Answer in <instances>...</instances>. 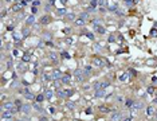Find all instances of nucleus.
Instances as JSON below:
<instances>
[{"label":"nucleus","mask_w":157,"mask_h":121,"mask_svg":"<svg viewBox=\"0 0 157 121\" xmlns=\"http://www.w3.org/2000/svg\"><path fill=\"white\" fill-rule=\"evenodd\" d=\"M22 34H23V36H28V34H30V28H28V26L24 27V28L22 30Z\"/></svg>","instance_id":"nucleus-32"},{"label":"nucleus","mask_w":157,"mask_h":121,"mask_svg":"<svg viewBox=\"0 0 157 121\" xmlns=\"http://www.w3.org/2000/svg\"><path fill=\"white\" fill-rule=\"evenodd\" d=\"M15 1H16V3H19V1H22V0H15Z\"/></svg>","instance_id":"nucleus-62"},{"label":"nucleus","mask_w":157,"mask_h":121,"mask_svg":"<svg viewBox=\"0 0 157 121\" xmlns=\"http://www.w3.org/2000/svg\"><path fill=\"white\" fill-rule=\"evenodd\" d=\"M66 106L69 108V109H71V110H73L74 108H75V105H74L73 102H71V101H69V102H67V104H66Z\"/></svg>","instance_id":"nucleus-36"},{"label":"nucleus","mask_w":157,"mask_h":121,"mask_svg":"<svg viewBox=\"0 0 157 121\" xmlns=\"http://www.w3.org/2000/svg\"><path fill=\"white\" fill-rule=\"evenodd\" d=\"M67 19H69V20H73V22H75L77 16H75V14H73V12H70V14H67Z\"/></svg>","instance_id":"nucleus-30"},{"label":"nucleus","mask_w":157,"mask_h":121,"mask_svg":"<svg viewBox=\"0 0 157 121\" xmlns=\"http://www.w3.org/2000/svg\"><path fill=\"white\" fill-rule=\"evenodd\" d=\"M85 23H86V20L81 19V17H77V19H75V22H74V26L81 27V26H85Z\"/></svg>","instance_id":"nucleus-16"},{"label":"nucleus","mask_w":157,"mask_h":121,"mask_svg":"<svg viewBox=\"0 0 157 121\" xmlns=\"http://www.w3.org/2000/svg\"><path fill=\"white\" fill-rule=\"evenodd\" d=\"M17 67H19L20 70H26V66H24L23 63H19V66H17Z\"/></svg>","instance_id":"nucleus-48"},{"label":"nucleus","mask_w":157,"mask_h":121,"mask_svg":"<svg viewBox=\"0 0 157 121\" xmlns=\"http://www.w3.org/2000/svg\"><path fill=\"white\" fill-rule=\"evenodd\" d=\"M128 74H129V75H133V77H134L137 73H136V70H134V69H130V70H128Z\"/></svg>","instance_id":"nucleus-39"},{"label":"nucleus","mask_w":157,"mask_h":121,"mask_svg":"<svg viewBox=\"0 0 157 121\" xmlns=\"http://www.w3.org/2000/svg\"><path fill=\"white\" fill-rule=\"evenodd\" d=\"M35 23V15L34 14H31V15H28L27 16V19H26V26H32V24Z\"/></svg>","instance_id":"nucleus-8"},{"label":"nucleus","mask_w":157,"mask_h":121,"mask_svg":"<svg viewBox=\"0 0 157 121\" xmlns=\"http://www.w3.org/2000/svg\"><path fill=\"white\" fill-rule=\"evenodd\" d=\"M156 114V109L153 106H148L146 108V116H154Z\"/></svg>","instance_id":"nucleus-17"},{"label":"nucleus","mask_w":157,"mask_h":121,"mask_svg":"<svg viewBox=\"0 0 157 121\" xmlns=\"http://www.w3.org/2000/svg\"><path fill=\"white\" fill-rule=\"evenodd\" d=\"M50 75H51V81H61V78H62L63 74H62V71L59 69H54Z\"/></svg>","instance_id":"nucleus-4"},{"label":"nucleus","mask_w":157,"mask_h":121,"mask_svg":"<svg viewBox=\"0 0 157 121\" xmlns=\"http://www.w3.org/2000/svg\"><path fill=\"white\" fill-rule=\"evenodd\" d=\"M73 94H74V90L73 89H67V95H69V97H71Z\"/></svg>","instance_id":"nucleus-42"},{"label":"nucleus","mask_w":157,"mask_h":121,"mask_svg":"<svg viewBox=\"0 0 157 121\" xmlns=\"http://www.w3.org/2000/svg\"><path fill=\"white\" fill-rule=\"evenodd\" d=\"M44 9H46L47 12H50V11H51V4L48 3V4H47V6H46V7H44Z\"/></svg>","instance_id":"nucleus-45"},{"label":"nucleus","mask_w":157,"mask_h":121,"mask_svg":"<svg viewBox=\"0 0 157 121\" xmlns=\"http://www.w3.org/2000/svg\"><path fill=\"white\" fill-rule=\"evenodd\" d=\"M91 23L93 24H101V20L99 19H91Z\"/></svg>","instance_id":"nucleus-40"},{"label":"nucleus","mask_w":157,"mask_h":121,"mask_svg":"<svg viewBox=\"0 0 157 121\" xmlns=\"http://www.w3.org/2000/svg\"><path fill=\"white\" fill-rule=\"evenodd\" d=\"M36 11H38V8H36V7H32V14H36Z\"/></svg>","instance_id":"nucleus-50"},{"label":"nucleus","mask_w":157,"mask_h":121,"mask_svg":"<svg viewBox=\"0 0 157 121\" xmlns=\"http://www.w3.org/2000/svg\"><path fill=\"white\" fill-rule=\"evenodd\" d=\"M78 17H81V19H83V20H87V17H89V12H86V11L82 12V14L79 15Z\"/></svg>","instance_id":"nucleus-33"},{"label":"nucleus","mask_w":157,"mask_h":121,"mask_svg":"<svg viewBox=\"0 0 157 121\" xmlns=\"http://www.w3.org/2000/svg\"><path fill=\"white\" fill-rule=\"evenodd\" d=\"M24 97H26L27 100H34V98H36L34 94H32V93H30V92H28V93H26V94H24Z\"/></svg>","instance_id":"nucleus-34"},{"label":"nucleus","mask_w":157,"mask_h":121,"mask_svg":"<svg viewBox=\"0 0 157 121\" xmlns=\"http://www.w3.org/2000/svg\"><path fill=\"white\" fill-rule=\"evenodd\" d=\"M32 106H34V109H36V110H39V112H43V109H42V106L40 105H39V102H36V101H35L34 104H32Z\"/></svg>","instance_id":"nucleus-27"},{"label":"nucleus","mask_w":157,"mask_h":121,"mask_svg":"<svg viewBox=\"0 0 157 121\" xmlns=\"http://www.w3.org/2000/svg\"><path fill=\"white\" fill-rule=\"evenodd\" d=\"M93 65H94V66H97V67L103 66V59H101V58H94V59H93Z\"/></svg>","instance_id":"nucleus-12"},{"label":"nucleus","mask_w":157,"mask_h":121,"mask_svg":"<svg viewBox=\"0 0 157 121\" xmlns=\"http://www.w3.org/2000/svg\"><path fill=\"white\" fill-rule=\"evenodd\" d=\"M44 98H46V95H44V94H38L35 100H36V102H39V104H40V102H43Z\"/></svg>","instance_id":"nucleus-26"},{"label":"nucleus","mask_w":157,"mask_h":121,"mask_svg":"<svg viewBox=\"0 0 157 121\" xmlns=\"http://www.w3.org/2000/svg\"><path fill=\"white\" fill-rule=\"evenodd\" d=\"M133 105H134V101L132 100V98H126V101H125V108H133Z\"/></svg>","instance_id":"nucleus-18"},{"label":"nucleus","mask_w":157,"mask_h":121,"mask_svg":"<svg viewBox=\"0 0 157 121\" xmlns=\"http://www.w3.org/2000/svg\"><path fill=\"white\" fill-rule=\"evenodd\" d=\"M22 60H23L24 63H27V62H30V60H31V55H30L28 52H26V54L23 55V58H22Z\"/></svg>","instance_id":"nucleus-24"},{"label":"nucleus","mask_w":157,"mask_h":121,"mask_svg":"<svg viewBox=\"0 0 157 121\" xmlns=\"http://www.w3.org/2000/svg\"><path fill=\"white\" fill-rule=\"evenodd\" d=\"M44 95H46V98H47V100H51V98H52V95H54V90H47V92H46V94H44Z\"/></svg>","instance_id":"nucleus-29"},{"label":"nucleus","mask_w":157,"mask_h":121,"mask_svg":"<svg viewBox=\"0 0 157 121\" xmlns=\"http://www.w3.org/2000/svg\"><path fill=\"white\" fill-rule=\"evenodd\" d=\"M86 113H87V114H91V109H90V108H89V109L86 110Z\"/></svg>","instance_id":"nucleus-59"},{"label":"nucleus","mask_w":157,"mask_h":121,"mask_svg":"<svg viewBox=\"0 0 157 121\" xmlns=\"http://www.w3.org/2000/svg\"><path fill=\"white\" fill-rule=\"evenodd\" d=\"M70 31H71V28H70V27H67V28H64V30H63L64 34H70Z\"/></svg>","instance_id":"nucleus-47"},{"label":"nucleus","mask_w":157,"mask_h":121,"mask_svg":"<svg viewBox=\"0 0 157 121\" xmlns=\"http://www.w3.org/2000/svg\"><path fill=\"white\" fill-rule=\"evenodd\" d=\"M124 1H125V4H126V6H129V7H132L134 4L133 0H124Z\"/></svg>","instance_id":"nucleus-38"},{"label":"nucleus","mask_w":157,"mask_h":121,"mask_svg":"<svg viewBox=\"0 0 157 121\" xmlns=\"http://www.w3.org/2000/svg\"><path fill=\"white\" fill-rule=\"evenodd\" d=\"M20 3H22V6H23V7H26V6H27V1H26V0H22Z\"/></svg>","instance_id":"nucleus-51"},{"label":"nucleus","mask_w":157,"mask_h":121,"mask_svg":"<svg viewBox=\"0 0 157 121\" xmlns=\"http://www.w3.org/2000/svg\"><path fill=\"white\" fill-rule=\"evenodd\" d=\"M15 114L14 110H3V113H1V117L4 118H12V116Z\"/></svg>","instance_id":"nucleus-11"},{"label":"nucleus","mask_w":157,"mask_h":121,"mask_svg":"<svg viewBox=\"0 0 157 121\" xmlns=\"http://www.w3.org/2000/svg\"><path fill=\"white\" fill-rule=\"evenodd\" d=\"M22 112L26 113V114H28V113L31 112V104H23V106H22Z\"/></svg>","instance_id":"nucleus-13"},{"label":"nucleus","mask_w":157,"mask_h":121,"mask_svg":"<svg viewBox=\"0 0 157 121\" xmlns=\"http://www.w3.org/2000/svg\"><path fill=\"white\" fill-rule=\"evenodd\" d=\"M1 121H12V118H4V117H1Z\"/></svg>","instance_id":"nucleus-54"},{"label":"nucleus","mask_w":157,"mask_h":121,"mask_svg":"<svg viewBox=\"0 0 157 121\" xmlns=\"http://www.w3.org/2000/svg\"><path fill=\"white\" fill-rule=\"evenodd\" d=\"M22 38H24V36H23V34H19V32H14V39L16 40V42H19V40H20Z\"/></svg>","instance_id":"nucleus-25"},{"label":"nucleus","mask_w":157,"mask_h":121,"mask_svg":"<svg viewBox=\"0 0 157 121\" xmlns=\"http://www.w3.org/2000/svg\"><path fill=\"white\" fill-rule=\"evenodd\" d=\"M153 92H154V87L153 86L148 87V93H149V94H153Z\"/></svg>","instance_id":"nucleus-46"},{"label":"nucleus","mask_w":157,"mask_h":121,"mask_svg":"<svg viewBox=\"0 0 157 121\" xmlns=\"http://www.w3.org/2000/svg\"><path fill=\"white\" fill-rule=\"evenodd\" d=\"M110 86V82H108V81H102V82H97V84L93 85V89L94 90H99V89H106V87Z\"/></svg>","instance_id":"nucleus-1"},{"label":"nucleus","mask_w":157,"mask_h":121,"mask_svg":"<svg viewBox=\"0 0 157 121\" xmlns=\"http://www.w3.org/2000/svg\"><path fill=\"white\" fill-rule=\"evenodd\" d=\"M24 16H26V15H24V14H23V12H22V14H20V15H19V19H23V17H24Z\"/></svg>","instance_id":"nucleus-56"},{"label":"nucleus","mask_w":157,"mask_h":121,"mask_svg":"<svg viewBox=\"0 0 157 121\" xmlns=\"http://www.w3.org/2000/svg\"><path fill=\"white\" fill-rule=\"evenodd\" d=\"M42 81H43V82H47V81H51V75H47L46 73H43V74H42Z\"/></svg>","instance_id":"nucleus-28"},{"label":"nucleus","mask_w":157,"mask_h":121,"mask_svg":"<svg viewBox=\"0 0 157 121\" xmlns=\"http://www.w3.org/2000/svg\"><path fill=\"white\" fill-rule=\"evenodd\" d=\"M61 82H62V84H71V75H70V74H67V73H66V74H63V75H62V78H61Z\"/></svg>","instance_id":"nucleus-7"},{"label":"nucleus","mask_w":157,"mask_h":121,"mask_svg":"<svg viewBox=\"0 0 157 121\" xmlns=\"http://www.w3.org/2000/svg\"><path fill=\"white\" fill-rule=\"evenodd\" d=\"M99 109H101V112H110V109H109V108H105V106H101Z\"/></svg>","instance_id":"nucleus-44"},{"label":"nucleus","mask_w":157,"mask_h":121,"mask_svg":"<svg viewBox=\"0 0 157 121\" xmlns=\"http://www.w3.org/2000/svg\"><path fill=\"white\" fill-rule=\"evenodd\" d=\"M15 102H6V104L3 105V110H14L15 109Z\"/></svg>","instance_id":"nucleus-9"},{"label":"nucleus","mask_w":157,"mask_h":121,"mask_svg":"<svg viewBox=\"0 0 157 121\" xmlns=\"http://www.w3.org/2000/svg\"><path fill=\"white\" fill-rule=\"evenodd\" d=\"M154 118H156V120H157V112H156V114H154Z\"/></svg>","instance_id":"nucleus-61"},{"label":"nucleus","mask_w":157,"mask_h":121,"mask_svg":"<svg viewBox=\"0 0 157 121\" xmlns=\"http://www.w3.org/2000/svg\"><path fill=\"white\" fill-rule=\"evenodd\" d=\"M38 6H40V1L39 0H35L34 3H32V7H38Z\"/></svg>","instance_id":"nucleus-43"},{"label":"nucleus","mask_w":157,"mask_h":121,"mask_svg":"<svg viewBox=\"0 0 157 121\" xmlns=\"http://www.w3.org/2000/svg\"><path fill=\"white\" fill-rule=\"evenodd\" d=\"M74 78L77 79V82H79V84H82L85 81V74H83V70H79L77 69L75 71H74Z\"/></svg>","instance_id":"nucleus-3"},{"label":"nucleus","mask_w":157,"mask_h":121,"mask_svg":"<svg viewBox=\"0 0 157 121\" xmlns=\"http://www.w3.org/2000/svg\"><path fill=\"white\" fill-rule=\"evenodd\" d=\"M122 121H132V117H128V118H124Z\"/></svg>","instance_id":"nucleus-58"},{"label":"nucleus","mask_w":157,"mask_h":121,"mask_svg":"<svg viewBox=\"0 0 157 121\" xmlns=\"http://www.w3.org/2000/svg\"><path fill=\"white\" fill-rule=\"evenodd\" d=\"M56 15H58V16H64V15H66V8L62 7V8L56 9Z\"/></svg>","instance_id":"nucleus-21"},{"label":"nucleus","mask_w":157,"mask_h":121,"mask_svg":"<svg viewBox=\"0 0 157 121\" xmlns=\"http://www.w3.org/2000/svg\"><path fill=\"white\" fill-rule=\"evenodd\" d=\"M50 58L52 59V62H58V55L55 52H50Z\"/></svg>","instance_id":"nucleus-31"},{"label":"nucleus","mask_w":157,"mask_h":121,"mask_svg":"<svg viewBox=\"0 0 157 121\" xmlns=\"http://www.w3.org/2000/svg\"><path fill=\"white\" fill-rule=\"evenodd\" d=\"M51 20H52V17L50 16V15H44V16H42V17H40L39 23H40L42 26H47V24L51 23Z\"/></svg>","instance_id":"nucleus-5"},{"label":"nucleus","mask_w":157,"mask_h":121,"mask_svg":"<svg viewBox=\"0 0 157 121\" xmlns=\"http://www.w3.org/2000/svg\"><path fill=\"white\" fill-rule=\"evenodd\" d=\"M109 42H110V43H113V42H114V36H113V35H111V36L109 38Z\"/></svg>","instance_id":"nucleus-52"},{"label":"nucleus","mask_w":157,"mask_h":121,"mask_svg":"<svg viewBox=\"0 0 157 121\" xmlns=\"http://www.w3.org/2000/svg\"><path fill=\"white\" fill-rule=\"evenodd\" d=\"M7 30H8V31H14V26H8V27H7Z\"/></svg>","instance_id":"nucleus-53"},{"label":"nucleus","mask_w":157,"mask_h":121,"mask_svg":"<svg viewBox=\"0 0 157 121\" xmlns=\"http://www.w3.org/2000/svg\"><path fill=\"white\" fill-rule=\"evenodd\" d=\"M22 8H23V6H22V3L19 1V3H15V4H14V7H12V11H14V12H19V11H22Z\"/></svg>","instance_id":"nucleus-15"},{"label":"nucleus","mask_w":157,"mask_h":121,"mask_svg":"<svg viewBox=\"0 0 157 121\" xmlns=\"http://www.w3.org/2000/svg\"><path fill=\"white\" fill-rule=\"evenodd\" d=\"M86 36H87V38H89V39H91V40H93V39H94V35H93V34H91V32H86Z\"/></svg>","instance_id":"nucleus-41"},{"label":"nucleus","mask_w":157,"mask_h":121,"mask_svg":"<svg viewBox=\"0 0 157 121\" xmlns=\"http://www.w3.org/2000/svg\"><path fill=\"white\" fill-rule=\"evenodd\" d=\"M128 79H129V74H128V71L119 75V81H121V82H125V81H128Z\"/></svg>","instance_id":"nucleus-20"},{"label":"nucleus","mask_w":157,"mask_h":121,"mask_svg":"<svg viewBox=\"0 0 157 121\" xmlns=\"http://www.w3.org/2000/svg\"><path fill=\"white\" fill-rule=\"evenodd\" d=\"M94 95H95V98H101V97H105V90H103V89L94 90Z\"/></svg>","instance_id":"nucleus-14"},{"label":"nucleus","mask_w":157,"mask_h":121,"mask_svg":"<svg viewBox=\"0 0 157 121\" xmlns=\"http://www.w3.org/2000/svg\"><path fill=\"white\" fill-rule=\"evenodd\" d=\"M94 30H95L97 32H98V34H106V30L103 28V26H102V24H94Z\"/></svg>","instance_id":"nucleus-10"},{"label":"nucleus","mask_w":157,"mask_h":121,"mask_svg":"<svg viewBox=\"0 0 157 121\" xmlns=\"http://www.w3.org/2000/svg\"><path fill=\"white\" fill-rule=\"evenodd\" d=\"M110 120L111 121H122V120H124V117H122V113H113V114H111L110 116Z\"/></svg>","instance_id":"nucleus-6"},{"label":"nucleus","mask_w":157,"mask_h":121,"mask_svg":"<svg viewBox=\"0 0 157 121\" xmlns=\"http://www.w3.org/2000/svg\"><path fill=\"white\" fill-rule=\"evenodd\" d=\"M48 112L51 113V114H54V113H55V108H50V109H48Z\"/></svg>","instance_id":"nucleus-49"},{"label":"nucleus","mask_w":157,"mask_h":121,"mask_svg":"<svg viewBox=\"0 0 157 121\" xmlns=\"http://www.w3.org/2000/svg\"><path fill=\"white\" fill-rule=\"evenodd\" d=\"M91 70H93V67H91V66H85V69H83V74H85V77H86V75H90Z\"/></svg>","instance_id":"nucleus-22"},{"label":"nucleus","mask_w":157,"mask_h":121,"mask_svg":"<svg viewBox=\"0 0 157 121\" xmlns=\"http://www.w3.org/2000/svg\"><path fill=\"white\" fill-rule=\"evenodd\" d=\"M6 1H7V3H11V1H12V0H6Z\"/></svg>","instance_id":"nucleus-60"},{"label":"nucleus","mask_w":157,"mask_h":121,"mask_svg":"<svg viewBox=\"0 0 157 121\" xmlns=\"http://www.w3.org/2000/svg\"><path fill=\"white\" fill-rule=\"evenodd\" d=\"M7 66H8V67H11V66H12V60H9V62H7Z\"/></svg>","instance_id":"nucleus-57"},{"label":"nucleus","mask_w":157,"mask_h":121,"mask_svg":"<svg viewBox=\"0 0 157 121\" xmlns=\"http://www.w3.org/2000/svg\"><path fill=\"white\" fill-rule=\"evenodd\" d=\"M142 108H144L142 102H134V105H133V109H136V110H140V109H142Z\"/></svg>","instance_id":"nucleus-23"},{"label":"nucleus","mask_w":157,"mask_h":121,"mask_svg":"<svg viewBox=\"0 0 157 121\" xmlns=\"http://www.w3.org/2000/svg\"><path fill=\"white\" fill-rule=\"evenodd\" d=\"M16 121H24V120H16Z\"/></svg>","instance_id":"nucleus-63"},{"label":"nucleus","mask_w":157,"mask_h":121,"mask_svg":"<svg viewBox=\"0 0 157 121\" xmlns=\"http://www.w3.org/2000/svg\"><path fill=\"white\" fill-rule=\"evenodd\" d=\"M95 7H93V6H89L87 7V9H86V12H95Z\"/></svg>","instance_id":"nucleus-37"},{"label":"nucleus","mask_w":157,"mask_h":121,"mask_svg":"<svg viewBox=\"0 0 157 121\" xmlns=\"http://www.w3.org/2000/svg\"><path fill=\"white\" fill-rule=\"evenodd\" d=\"M58 97L59 98H67V90H58Z\"/></svg>","instance_id":"nucleus-19"},{"label":"nucleus","mask_w":157,"mask_h":121,"mask_svg":"<svg viewBox=\"0 0 157 121\" xmlns=\"http://www.w3.org/2000/svg\"><path fill=\"white\" fill-rule=\"evenodd\" d=\"M105 7H108V9L109 11H111V12H117L118 11V4L116 3V1H113V0H109V1H106V4H105Z\"/></svg>","instance_id":"nucleus-2"},{"label":"nucleus","mask_w":157,"mask_h":121,"mask_svg":"<svg viewBox=\"0 0 157 121\" xmlns=\"http://www.w3.org/2000/svg\"><path fill=\"white\" fill-rule=\"evenodd\" d=\"M90 6H93V7H98L99 6V0H90Z\"/></svg>","instance_id":"nucleus-35"},{"label":"nucleus","mask_w":157,"mask_h":121,"mask_svg":"<svg viewBox=\"0 0 157 121\" xmlns=\"http://www.w3.org/2000/svg\"><path fill=\"white\" fill-rule=\"evenodd\" d=\"M150 34H152V35H153V36H156V35H157V31H156V30H153V31H152V32H150Z\"/></svg>","instance_id":"nucleus-55"}]
</instances>
